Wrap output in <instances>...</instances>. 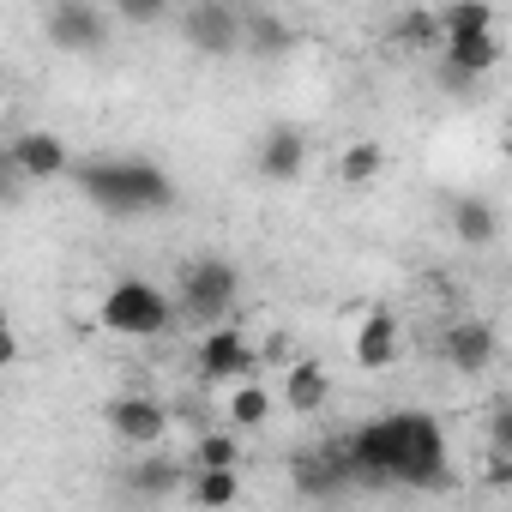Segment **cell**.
Listing matches in <instances>:
<instances>
[{
  "mask_svg": "<svg viewBox=\"0 0 512 512\" xmlns=\"http://www.w3.org/2000/svg\"><path fill=\"white\" fill-rule=\"evenodd\" d=\"M241 25H247V55H284L296 43V31L266 7H241Z\"/></svg>",
  "mask_w": 512,
  "mask_h": 512,
  "instance_id": "cell-16",
  "label": "cell"
},
{
  "mask_svg": "<svg viewBox=\"0 0 512 512\" xmlns=\"http://www.w3.org/2000/svg\"><path fill=\"white\" fill-rule=\"evenodd\" d=\"M49 43L67 49V55H97L109 49V13L103 7H85V0H55L49 19H43Z\"/></svg>",
  "mask_w": 512,
  "mask_h": 512,
  "instance_id": "cell-7",
  "label": "cell"
},
{
  "mask_svg": "<svg viewBox=\"0 0 512 512\" xmlns=\"http://www.w3.org/2000/svg\"><path fill=\"white\" fill-rule=\"evenodd\" d=\"M235 296H241V272H235L229 260H217V253H205V260H187V266H181L175 308H181V320H187L199 338L217 332V326L229 320Z\"/></svg>",
  "mask_w": 512,
  "mask_h": 512,
  "instance_id": "cell-4",
  "label": "cell"
},
{
  "mask_svg": "<svg viewBox=\"0 0 512 512\" xmlns=\"http://www.w3.org/2000/svg\"><path fill=\"white\" fill-rule=\"evenodd\" d=\"M103 422H109V434L121 440V446H163V434H169V410L157 404V398H145V392H121V398H109L103 404Z\"/></svg>",
  "mask_w": 512,
  "mask_h": 512,
  "instance_id": "cell-8",
  "label": "cell"
},
{
  "mask_svg": "<svg viewBox=\"0 0 512 512\" xmlns=\"http://www.w3.org/2000/svg\"><path fill=\"white\" fill-rule=\"evenodd\" d=\"M175 320H181L175 296L157 290L151 278H115L97 302V326L115 332V338H163Z\"/></svg>",
  "mask_w": 512,
  "mask_h": 512,
  "instance_id": "cell-3",
  "label": "cell"
},
{
  "mask_svg": "<svg viewBox=\"0 0 512 512\" xmlns=\"http://www.w3.org/2000/svg\"><path fill=\"white\" fill-rule=\"evenodd\" d=\"M181 37H187V49H199L211 61L247 49V25H241L235 7H223V0H193V7L181 13Z\"/></svg>",
  "mask_w": 512,
  "mask_h": 512,
  "instance_id": "cell-5",
  "label": "cell"
},
{
  "mask_svg": "<svg viewBox=\"0 0 512 512\" xmlns=\"http://www.w3.org/2000/svg\"><path fill=\"white\" fill-rule=\"evenodd\" d=\"M494 350H500V344H494V326H488V320H458V326L440 338V356H446L458 374H470V380L494 368Z\"/></svg>",
  "mask_w": 512,
  "mask_h": 512,
  "instance_id": "cell-12",
  "label": "cell"
},
{
  "mask_svg": "<svg viewBox=\"0 0 512 512\" xmlns=\"http://www.w3.org/2000/svg\"><path fill=\"white\" fill-rule=\"evenodd\" d=\"M398 350H404V326H398V314H392V308H368V320L356 326V344H350L356 368L380 374V368L398 362Z\"/></svg>",
  "mask_w": 512,
  "mask_h": 512,
  "instance_id": "cell-11",
  "label": "cell"
},
{
  "mask_svg": "<svg viewBox=\"0 0 512 512\" xmlns=\"http://www.w3.org/2000/svg\"><path fill=\"white\" fill-rule=\"evenodd\" d=\"M488 452L494 458H512V404H494L488 410Z\"/></svg>",
  "mask_w": 512,
  "mask_h": 512,
  "instance_id": "cell-23",
  "label": "cell"
},
{
  "mask_svg": "<svg viewBox=\"0 0 512 512\" xmlns=\"http://www.w3.org/2000/svg\"><path fill=\"white\" fill-rule=\"evenodd\" d=\"M344 464L350 476H368V482H398V488H452V452H446V434L434 416L422 410H392V416H374L350 434L344 446Z\"/></svg>",
  "mask_w": 512,
  "mask_h": 512,
  "instance_id": "cell-1",
  "label": "cell"
},
{
  "mask_svg": "<svg viewBox=\"0 0 512 512\" xmlns=\"http://www.w3.org/2000/svg\"><path fill=\"white\" fill-rule=\"evenodd\" d=\"M121 19H133V25H157V19H163V7H157V0H127Z\"/></svg>",
  "mask_w": 512,
  "mask_h": 512,
  "instance_id": "cell-24",
  "label": "cell"
},
{
  "mask_svg": "<svg viewBox=\"0 0 512 512\" xmlns=\"http://www.w3.org/2000/svg\"><path fill=\"white\" fill-rule=\"evenodd\" d=\"M500 67V37L494 31H476V37H446L440 43V85L446 91H476L482 85V73H494Z\"/></svg>",
  "mask_w": 512,
  "mask_h": 512,
  "instance_id": "cell-6",
  "label": "cell"
},
{
  "mask_svg": "<svg viewBox=\"0 0 512 512\" xmlns=\"http://www.w3.org/2000/svg\"><path fill=\"white\" fill-rule=\"evenodd\" d=\"M7 169L13 175H25V181H55V175H67L73 169V151H67V139L61 133H19L13 145H7Z\"/></svg>",
  "mask_w": 512,
  "mask_h": 512,
  "instance_id": "cell-9",
  "label": "cell"
},
{
  "mask_svg": "<svg viewBox=\"0 0 512 512\" xmlns=\"http://www.w3.org/2000/svg\"><path fill=\"white\" fill-rule=\"evenodd\" d=\"M446 217H452V241H464V247H494L500 241V211L482 193H458L446 205Z\"/></svg>",
  "mask_w": 512,
  "mask_h": 512,
  "instance_id": "cell-14",
  "label": "cell"
},
{
  "mask_svg": "<svg viewBox=\"0 0 512 512\" xmlns=\"http://www.w3.org/2000/svg\"><path fill=\"white\" fill-rule=\"evenodd\" d=\"M193 470H241V440L235 434H205L193 446Z\"/></svg>",
  "mask_w": 512,
  "mask_h": 512,
  "instance_id": "cell-21",
  "label": "cell"
},
{
  "mask_svg": "<svg viewBox=\"0 0 512 512\" xmlns=\"http://www.w3.org/2000/svg\"><path fill=\"white\" fill-rule=\"evenodd\" d=\"M229 422H235V428H266V422H272V392H266L260 380H241V386L229 392Z\"/></svg>",
  "mask_w": 512,
  "mask_h": 512,
  "instance_id": "cell-19",
  "label": "cell"
},
{
  "mask_svg": "<svg viewBox=\"0 0 512 512\" xmlns=\"http://www.w3.org/2000/svg\"><path fill=\"white\" fill-rule=\"evenodd\" d=\"M253 169H260L266 181H296L308 169V139L296 127H272L260 139V151H253Z\"/></svg>",
  "mask_w": 512,
  "mask_h": 512,
  "instance_id": "cell-13",
  "label": "cell"
},
{
  "mask_svg": "<svg viewBox=\"0 0 512 512\" xmlns=\"http://www.w3.org/2000/svg\"><path fill=\"white\" fill-rule=\"evenodd\" d=\"M380 175H386V145L356 139V145L338 151V181H344V187H368V181H380Z\"/></svg>",
  "mask_w": 512,
  "mask_h": 512,
  "instance_id": "cell-17",
  "label": "cell"
},
{
  "mask_svg": "<svg viewBox=\"0 0 512 512\" xmlns=\"http://www.w3.org/2000/svg\"><path fill=\"white\" fill-rule=\"evenodd\" d=\"M193 368H199V380H211V386H229V380H247V368H253V350H247V338H241L235 326H217V332H205V338H199V356H193Z\"/></svg>",
  "mask_w": 512,
  "mask_h": 512,
  "instance_id": "cell-10",
  "label": "cell"
},
{
  "mask_svg": "<svg viewBox=\"0 0 512 512\" xmlns=\"http://www.w3.org/2000/svg\"><path fill=\"white\" fill-rule=\"evenodd\" d=\"M193 506H205V512H229L235 500H241V470H193Z\"/></svg>",
  "mask_w": 512,
  "mask_h": 512,
  "instance_id": "cell-18",
  "label": "cell"
},
{
  "mask_svg": "<svg viewBox=\"0 0 512 512\" xmlns=\"http://www.w3.org/2000/svg\"><path fill=\"white\" fill-rule=\"evenodd\" d=\"M476 31H494V7H482V0H464V7L440 13V43L446 37H476Z\"/></svg>",
  "mask_w": 512,
  "mask_h": 512,
  "instance_id": "cell-20",
  "label": "cell"
},
{
  "mask_svg": "<svg viewBox=\"0 0 512 512\" xmlns=\"http://www.w3.org/2000/svg\"><path fill=\"white\" fill-rule=\"evenodd\" d=\"M79 187L109 217H151V211L175 205V181L145 157H97L79 169Z\"/></svg>",
  "mask_w": 512,
  "mask_h": 512,
  "instance_id": "cell-2",
  "label": "cell"
},
{
  "mask_svg": "<svg viewBox=\"0 0 512 512\" xmlns=\"http://www.w3.org/2000/svg\"><path fill=\"white\" fill-rule=\"evenodd\" d=\"M175 476H181V470H175L169 458H151V464H133V470H127V488H139V494H169Z\"/></svg>",
  "mask_w": 512,
  "mask_h": 512,
  "instance_id": "cell-22",
  "label": "cell"
},
{
  "mask_svg": "<svg viewBox=\"0 0 512 512\" xmlns=\"http://www.w3.org/2000/svg\"><path fill=\"white\" fill-rule=\"evenodd\" d=\"M326 398H332V374H326L320 362H290V374H284V404H290V416H314Z\"/></svg>",
  "mask_w": 512,
  "mask_h": 512,
  "instance_id": "cell-15",
  "label": "cell"
}]
</instances>
